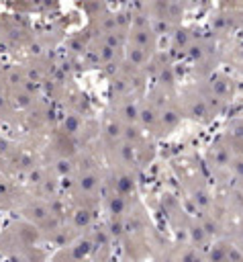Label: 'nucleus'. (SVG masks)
I'll return each mask as SVG.
<instances>
[{"label": "nucleus", "mask_w": 243, "mask_h": 262, "mask_svg": "<svg viewBox=\"0 0 243 262\" xmlns=\"http://www.w3.org/2000/svg\"><path fill=\"white\" fill-rule=\"evenodd\" d=\"M145 18H153L163 25H176L182 16L176 0H145Z\"/></svg>", "instance_id": "nucleus-1"}, {"label": "nucleus", "mask_w": 243, "mask_h": 262, "mask_svg": "<svg viewBox=\"0 0 243 262\" xmlns=\"http://www.w3.org/2000/svg\"><path fill=\"white\" fill-rule=\"evenodd\" d=\"M237 27H241L243 29V6H239V8H235L233 12H231V16H229Z\"/></svg>", "instance_id": "nucleus-2"}]
</instances>
